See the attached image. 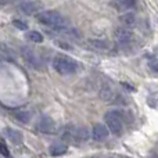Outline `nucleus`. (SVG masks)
<instances>
[{
    "mask_svg": "<svg viewBox=\"0 0 158 158\" xmlns=\"http://www.w3.org/2000/svg\"><path fill=\"white\" fill-rule=\"evenodd\" d=\"M107 128L110 133L112 135H121L123 129V114L119 110H110L104 114Z\"/></svg>",
    "mask_w": 158,
    "mask_h": 158,
    "instance_id": "1",
    "label": "nucleus"
},
{
    "mask_svg": "<svg viewBox=\"0 0 158 158\" xmlns=\"http://www.w3.org/2000/svg\"><path fill=\"white\" fill-rule=\"evenodd\" d=\"M53 68L60 75H71L77 71L78 65L71 57L60 54V56H56L54 60H53Z\"/></svg>",
    "mask_w": 158,
    "mask_h": 158,
    "instance_id": "2",
    "label": "nucleus"
},
{
    "mask_svg": "<svg viewBox=\"0 0 158 158\" xmlns=\"http://www.w3.org/2000/svg\"><path fill=\"white\" fill-rule=\"evenodd\" d=\"M36 19L40 24L46 25V27H52V28H58L64 24L63 15L58 11H54V10H46V11H42V13H38Z\"/></svg>",
    "mask_w": 158,
    "mask_h": 158,
    "instance_id": "3",
    "label": "nucleus"
},
{
    "mask_svg": "<svg viewBox=\"0 0 158 158\" xmlns=\"http://www.w3.org/2000/svg\"><path fill=\"white\" fill-rule=\"evenodd\" d=\"M36 129H38L39 132H42V133L52 135V133H56L57 125H56V122L52 118H42L38 122V125H36Z\"/></svg>",
    "mask_w": 158,
    "mask_h": 158,
    "instance_id": "4",
    "label": "nucleus"
},
{
    "mask_svg": "<svg viewBox=\"0 0 158 158\" xmlns=\"http://www.w3.org/2000/svg\"><path fill=\"white\" fill-rule=\"evenodd\" d=\"M114 38L119 43H129L132 40V38H133V32L129 28L119 27L114 31Z\"/></svg>",
    "mask_w": 158,
    "mask_h": 158,
    "instance_id": "5",
    "label": "nucleus"
},
{
    "mask_svg": "<svg viewBox=\"0 0 158 158\" xmlns=\"http://www.w3.org/2000/svg\"><path fill=\"white\" fill-rule=\"evenodd\" d=\"M108 133H110L108 128H107L106 125H103V123H96V125H93V128H92V137L96 140V142L104 140L107 136H108Z\"/></svg>",
    "mask_w": 158,
    "mask_h": 158,
    "instance_id": "6",
    "label": "nucleus"
},
{
    "mask_svg": "<svg viewBox=\"0 0 158 158\" xmlns=\"http://www.w3.org/2000/svg\"><path fill=\"white\" fill-rule=\"evenodd\" d=\"M68 153V146L63 142H56L49 147V154L52 157H61Z\"/></svg>",
    "mask_w": 158,
    "mask_h": 158,
    "instance_id": "7",
    "label": "nucleus"
},
{
    "mask_svg": "<svg viewBox=\"0 0 158 158\" xmlns=\"http://www.w3.org/2000/svg\"><path fill=\"white\" fill-rule=\"evenodd\" d=\"M4 136L7 137L11 143H14V144H21V143L24 142V136H22V133L19 131L13 129V128H6L4 129Z\"/></svg>",
    "mask_w": 158,
    "mask_h": 158,
    "instance_id": "8",
    "label": "nucleus"
},
{
    "mask_svg": "<svg viewBox=\"0 0 158 158\" xmlns=\"http://www.w3.org/2000/svg\"><path fill=\"white\" fill-rule=\"evenodd\" d=\"M42 8L40 2H25L19 4V10L25 14H36Z\"/></svg>",
    "mask_w": 158,
    "mask_h": 158,
    "instance_id": "9",
    "label": "nucleus"
},
{
    "mask_svg": "<svg viewBox=\"0 0 158 158\" xmlns=\"http://www.w3.org/2000/svg\"><path fill=\"white\" fill-rule=\"evenodd\" d=\"M112 3L119 10H129L136 6V0H112Z\"/></svg>",
    "mask_w": 158,
    "mask_h": 158,
    "instance_id": "10",
    "label": "nucleus"
},
{
    "mask_svg": "<svg viewBox=\"0 0 158 158\" xmlns=\"http://www.w3.org/2000/svg\"><path fill=\"white\" fill-rule=\"evenodd\" d=\"M119 21L122 22V24H125L126 27H132V25L135 24V21H136V15H135L132 11H126L122 15H119Z\"/></svg>",
    "mask_w": 158,
    "mask_h": 158,
    "instance_id": "11",
    "label": "nucleus"
},
{
    "mask_svg": "<svg viewBox=\"0 0 158 158\" xmlns=\"http://www.w3.org/2000/svg\"><path fill=\"white\" fill-rule=\"evenodd\" d=\"M14 117H15V118H17V121H19V122L27 123L28 121H29V118H31V114H29L28 111L19 110V111H15V112H14Z\"/></svg>",
    "mask_w": 158,
    "mask_h": 158,
    "instance_id": "12",
    "label": "nucleus"
},
{
    "mask_svg": "<svg viewBox=\"0 0 158 158\" xmlns=\"http://www.w3.org/2000/svg\"><path fill=\"white\" fill-rule=\"evenodd\" d=\"M89 44L93 49H98V50H104L108 47V43L106 40H101V39H92V40H89Z\"/></svg>",
    "mask_w": 158,
    "mask_h": 158,
    "instance_id": "13",
    "label": "nucleus"
},
{
    "mask_svg": "<svg viewBox=\"0 0 158 158\" xmlns=\"http://www.w3.org/2000/svg\"><path fill=\"white\" fill-rule=\"evenodd\" d=\"M27 38L29 39L33 43H42L43 42V35L40 32H36V31H31V32L27 33Z\"/></svg>",
    "mask_w": 158,
    "mask_h": 158,
    "instance_id": "14",
    "label": "nucleus"
},
{
    "mask_svg": "<svg viewBox=\"0 0 158 158\" xmlns=\"http://www.w3.org/2000/svg\"><path fill=\"white\" fill-rule=\"evenodd\" d=\"M13 24L15 25V28H18V29H21V31H25V29L28 28L27 22H25V21H21V19H14Z\"/></svg>",
    "mask_w": 158,
    "mask_h": 158,
    "instance_id": "15",
    "label": "nucleus"
},
{
    "mask_svg": "<svg viewBox=\"0 0 158 158\" xmlns=\"http://www.w3.org/2000/svg\"><path fill=\"white\" fill-rule=\"evenodd\" d=\"M0 153H2L4 157H8V156H10V154H8V148L6 147L3 143H0Z\"/></svg>",
    "mask_w": 158,
    "mask_h": 158,
    "instance_id": "16",
    "label": "nucleus"
},
{
    "mask_svg": "<svg viewBox=\"0 0 158 158\" xmlns=\"http://www.w3.org/2000/svg\"><path fill=\"white\" fill-rule=\"evenodd\" d=\"M150 67L154 69V71H157V72H158V58H156V60L151 61V63H150Z\"/></svg>",
    "mask_w": 158,
    "mask_h": 158,
    "instance_id": "17",
    "label": "nucleus"
},
{
    "mask_svg": "<svg viewBox=\"0 0 158 158\" xmlns=\"http://www.w3.org/2000/svg\"><path fill=\"white\" fill-rule=\"evenodd\" d=\"M4 3H7V0H0V4H4Z\"/></svg>",
    "mask_w": 158,
    "mask_h": 158,
    "instance_id": "18",
    "label": "nucleus"
},
{
    "mask_svg": "<svg viewBox=\"0 0 158 158\" xmlns=\"http://www.w3.org/2000/svg\"><path fill=\"white\" fill-rule=\"evenodd\" d=\"M14 2H17V0H7V3H14Z\"/></svg>",
    "mask_w": 158,
    "mask_h": 158,
    "instance_id": "19",
    "label": "nucleus"
}]
</instances>
